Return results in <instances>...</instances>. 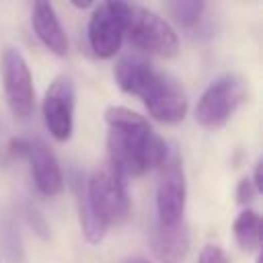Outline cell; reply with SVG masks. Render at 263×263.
<instances>
[{
    "mask_svg": "<svg viewBox=\"0 0 263 263\" xmlns=\"http://www.w3.org/2000/svg\"><path fill=\"white\" fill-rule=\"evenodd\" d=\"M0 238H2V249H4L6 259L10 263H18L23 259V242H21L18 228L12 220H4L2 230H0Z\"/></svg>",
    "mask_w": 263,
    "mask_h": 263,
    "instance_id": "16",
    "label": "cell"
},
{
    "mask_svg": "<svg viewBox=\"0 0 263 263\" xmlns=\"http://www.w3.org/2000/svg\"><path fill=\"white\" fill-rule=\"evenodd\" d=\"M125 263H150V261H146V259H127Z\"/></svg>",
    "mask_w": 263,
    "mask_h": 263,
    "instance_id": "21",
    "label": "cell"
},
{
    "mask_svg": "<svg viewBox=\"0 0 263 263\" xmlns=\"http://www.w3.org/2000/svg\"><path fill=\"white\" fill-rule=\"evenodd\" d=\"M158 183H156V222L171 226L183 220L185 201H187V181L181 156L171 148L164 162L158 166Z\"/></svg>",
    "mask_w": 263,
    "mask_h": 263,
    "instance_id": "8",
    "label": "cell"
},
{
    "mask_svg": "<svg viewBox=\"0 0 263 263\" xmlns=\"http://www.w3.org/2000/svg\"><path fill=\"white\" fill-rule=\"evenodd\" d=\"M197 263H230L226 251L218 245H205L201 251H199V257H197Z\"/></svg>",
    "mask_w": 263,
    "mask_h": 263,
    "instance_id": "18",
    "label": "cell"
},
{
    "mask_svg": "<svg viewBox=\"0 0 263 263\" xmlns=\"http://www.w3.org/2000/svg\"><path fill=\"white\" fill-rule=\"evenodd\" d=\"M247 99V84L238 74L214 78L195 105V121L205 129H218L234 115Z\"/></svg>",
    "mask_w": 263,
    "mask_h": 263,
    "instance_id": "5",
    "label": "cell"
},
{
    "mask_svg": "<svg viewBox=\"0 0 263 263\" xmlns=\"http://www.w3.org/2000/svg\"><path fill=\"white\" fill-rule=\"evenodd\" d=\"M105 121L109 127L107 162L125 179L158 168L168 156V144L152 129L144 115L121 105H111L105 111Z\"/></svg>",
    "mask_w": 263,
    "mask_h": 263,
    "instance_id": "1",
    "label": "cell"
},
{
    "mask_svg": "<svg viewBox=\"0 0 263 263\" xmlns=\"http://www.w3.org/2000/svg\"><path fill=\"white\" fill-rule=\"evenodd\" d=\"M251 183L255 185L257 193H261V191H263V177H261V160H257V162H255V168H253V179H251Z\"/></svg>",
    "mask_w": 263,
    "mask_h": 263,
    "instance_id": "20",
    "label": "cell"
},
{
    "mask_svg": "<svg viewBox=\"0 0 263 263\" xmlns=\"http://www.w3.org/2000/svg\"><path fill=\"white\" fill-rule=\"evenodd\" d=\"M125 37L132 41L134 47H138L144 53L173 58L179 51V37L171 23L142 4L132 2L127 6Z\"/></svg>",
    "mask_w": 263,
    "mask_h": 263,
    "instance_id": "4",
    "label": "cell"
},
{
    "mask_svg": "<svg viewBox=\"0 0 263 263\" xmlns=\"http://www.w3.org/2000/svg\"><path fill=\"white\" fill-rule=\"evenodd\" d=\"M80 189L88 205L109 226L123 224L127 220L132 210L127 181L111 162L99 164L86 181H80Z\"/></svg>",
    "mask_w": 263,
    "mask_h": 263,
    "instance_id": "3",
    "label": "cell"
},
{
    "mask_svg": "<svg viewBox=\"0 0 263 263\" xmlns=\"http://www.w3.org/2000/svg\"><path fill=\"white\" fill-rule=\"evenodd\" d=\"M0 74H2V88L6 97V105L14 119L27 121L35 109V86L29 64L18 47L8 45L0 58Z\"/></svg>",
    "mask_w": 263,
    "mask_h": 263,
    "instance_id": "7",
    "label": "cell"
},
{
    "mask_svg": "<svg viewBox=\"0 0 263 263\" xmlns=\"http://www.w3.org/2000/svg\"><path fill=\"white\" fill-rule=\"evenodd\" d=\"M78 224H80L82 236H84L90 245L103 242V238L107 236V232H109V228H111V226L88 205V201L84 199L82 189H80V181H78Z\"/></svg>",
    "mask_w": 263,
    "mask_h": 263,
    "instance_id": "14",
    "label": "cell"
},
{
    "mask_svg": "<svg viewBox=\"0 0 263 263\" xmlns=\"http://www.w3.org/2000/svg\"><path fill=\"white\" fill-rule=\"evenodd\" d=\"M150 249L158 263H181L189 253V230L185 220L171 226L154 220L150 230Z\"/></svg>",
    "mask_w": 263,
    "mask_h": 263,
    "instance_id": "11",
    "label": "cell"
},
{
    "mask_svg": "<svg viewBox=\"0 0 263 263\" xmlns=\"http://www.w3.org/2000/svg\"><path fill=\"white\" fill-rule=\"evenodd\" d=\"M127 6L129 2H119V0H107L95 4L86 27V39H88V47L97 58L109 60L121 49V43L125 39Z\"/></svg>",
    "mask_w": 263,
    "mask_h": 263,
    "instance_id": "6",
    "label": "cell"
},
{
    "mask_svg": "<svg viewBox=\"0 0 263 263\" xmlns=\"http://www.w3.org/2000/svg\"><path fill=\"white\" fill-rule=\"evenodd\" d=\"M234 195H236V201H238L240 205H249V203L255 199L257 189H255V185L251 183V179L245 177V179H240V181L236 183V191H234Z\"/></svg>",
    "mask_w": 263,
    "mask_h": 263,
    "instance_id": "19",
    "label": "cell"
},
{
    "mask_svg": "<svg viewBox=\"0 0 263 263\" xmlns=\"http://www.w3.org/2000/svg\"><path fill=\"white\" fill-rule=\"evenodd\" d=\"M168 14L173 21L183 29H195L205 12V2L201 0H175L166 4Z\"/></svg>",
    "mask_w": 263,
    "mask_h": 263,
    "instance_id": "15",
    "label": "cell"
},
{
    "mask_svg": "<svg viewBox=\"0 0 263 263\" xmlns=\"http://www.w3.org/2000/svg\"><path fill=\"white\" fill-rule=\"evenodd\" d=\"M25 158L31 164V175L37 191L45 197L60 195L64 189V175L53 150L43 140L33 138V140H27Z\"/></svg>",
    "mask_w": 263,
    "mask_h": 263,
    "instance_id": "10",
    "label": "cell"
},
{
    "mask_svg": "<svg viewBox=\"0 0 263 263\" xmlns=\"http://www.w3.org/2000/svg\"><path fill=\"white\" fill-rule=\"evenodd\" d=\"M232 234L242 251H257L261 245V218L253 208H245L232 224Z\"/></svg>",
    "mask_w": 263,
    "mask_h": 263,
    "instance_id": "13",
    "label": "cell"
},
{
    "mask_svg": "<svg viewBox=\"0 0 263 263\" xmlns=\"http://www.w3.org/2000/svg\"><path fill=\"white\" fill-rule=\"evenodd\" d=\"M255 263H261V257H257V261H255Z\"/></svg>",
    "mask_w": 263,
    "mask_h": 263,
    "instance_id": "22",
    "label": "cell"
},
{
    "mask_svg": "<svg viewBox=\"0 0 263 263\" xmlns=\"http://www.w3.org/2000/svg\"><path fill=\"white\" fill-rule=\"evenodd\" d=\"M117 86L138 97L148 113L160 123H179L187 115V97L181 84L164 70H158L146 55L134 51L119 58L113 68Z\"/></svg>",
    "mask_w": 263,
    "mask_h": 263,
    "instance_id": "2",
    "label": "cell"
},
{
    "mask_svg": "<svg viewBox=\"0 0 263 263\" xmlns=\"http://www.w3.org/2000/svg\"><path fill=\"white\" fill-rule=\"evenodd\" d=\"M23 216H25L27 224L33 228V232H37L41 238H47V236H49V224L45 222L43 214H41L35 205L27 203V205H25V210H23Z\"/></svg>",
    "mask_w": 263,
    "mask_h": 263,
    "instance_id": "17",
    "label": "cell"
},
{
    "mask_svg": "<svg viewBox=\"0 0 263 263\" xmlns=\"http://www.w3.org/2000/svg\"><path fill=\"white\" fill-rule=\"evenodd\" d=\"M31 25L37 39L58 58L68 55V37L51 2H35L31 8Z\"/></svg>",
    "mask_w": 263,
    "mask_h": 263,
    "instance_id": "12",
    "label": "cell"
},
{
    "mask_svg": "<svg viewBox=\"0 0 263 263\" xmlns=\"http://www.w3.org/2000/svg\"><path fill=\"white\" fill-rule=\"evenodd\" d=\"M74 109H76V86L66 74L58 76L45 90L43 97V121L47 132L58 142H68L74 132Z\"/></svg>",
    "mask_w": 263,
    "mask_h": 263,
    "instance_id": "9",
    "label": "cell"
}]
</instances>
